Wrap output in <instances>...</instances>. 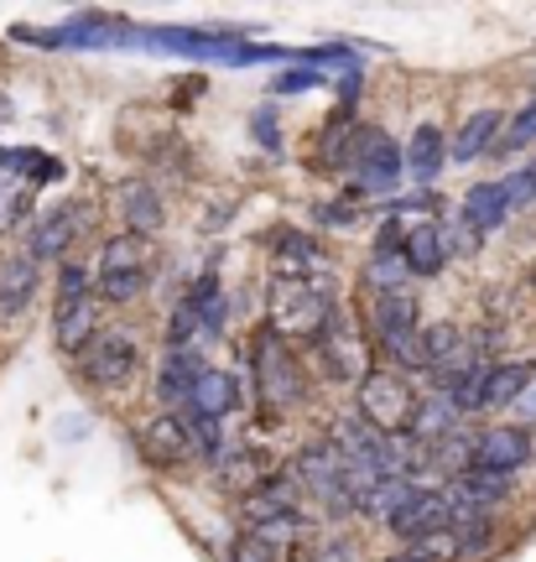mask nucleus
<instances>
[{"label": "nucleus", "instance_id": "f257e3e1", "mask_svg": "<svg viewBox=\"0 0 536 562\" xmlns=\"http://www.w3.org/2000/svg\"><path fill=\"white\" fill-rule=\"evenodd\" d=\"M250 391L266 417H287L308 402V364L287 339H277L266 323L250 334Z\"/></svg>", "mask_w": 536, "mask_h": 562}, {"label": "nucleus", "instance_id": "f03ea898", "mask_svg": "<svg viewBox=\"0 0 536 562\" xmlns=\"http://www.w3.org/2000/svg\"><path fill=\"white\" fill-rule=\"evenodd\" d=\"M136 370H141V339L131 323H104L100 334L74 355V375H79V385L94 391V396L125 391V385L136 381Z\"/></svg>", "mask_w": 536, "mask_h": 562}, {"label": "nucleus", "instance_id": "7ed1b4c3", "mask_svg": "<svg viewBox=\"0 0 536 562\" xmlns=\"http://www.w3.org/2000/svg\"><path fill=\"white\" fill-rule=\"evenodd\" d=\"M313 355H319L323 375L334 385H359L370 370H376V355H370V344H365V328H359V318L338 302V307H328V318H323V334L313 344H308Z\"/></svg>", "mask_w": 536, "mask_h": 562}, {"label": "nucleus", "instance_id": "20e7f679", "mask_svg": "<svg viewBox=\"0 0 536 562\" xmlns=\"http://www.w3.org/2000/svg\"><path fill=\"white\" fill-rule=\"evenodd\" d=\"M94 229V209L79 199H63L53 209H42L37 220L21 229V256H32L37 266H58L74 256V245Z\"/></svg>", "mask_w": 536, "mask_h": 562}, {"label": "nucleus", "instance_id": "39448f33", "mask_svg": "<svg viewBox=\"0 0 536 562\" xmlns=\"http://www.w3.org/2000/svg\"><path fill=\"white\" fill-rule=\"evenodd\" d=\"M323 318H328V302H319V292L308 281L271 277V286H266V328L277 339L313 344L323 334Z\"/></svg>", "mask_w": 536, "mask_h": 562}, {"label": "nucleus", "instance_id": "423d86ee", "mask_svg": "<svg viewBox=\"0 0 536 562\" xmlns=\"http://www.w3.org/2000/svg\"><path fill=\"white\" fill-rule=\"evenodd\" d=\"M412 406H417V385L397 375V370H370L365 381L355 385V412L370 427H380L386 438H401L406 422H412Z\"/></svg>", "mask_w": 536, "mask_h": 562}, {"label": "nucleus", "instance_id": "0eeeda50", "mask_svg": "<svg viewBox=\"0 0 536 562\" xmlns=\"http://www.w3.org/2000/svg\"><path fill=\"white\" fill-rule=\"evenodd\" d=\"M328 438H334V448L344 453V463H355L365 474H376V480L401 474V438H386V432L370 427L359 412H338L334 427H328Z\"/></svg>", "mask_w": 536, "mask_h": 562}, {"label": "nucleus", "instance_id": "6e6552de", "mask_svg": "<svg viewBox=\"0 0 536 562\" xmlns=\"http://www.w3.org/2000/svg\"><path fill=\"white\" fill-rule=\"evenodd\" d=\"M536 463V432L521 422H484L474 427V463L469 469H490V474H516Z\"/></svg>", "mask_w": 536, "mask_h": 562}, {"label": "nucleus", "instance_id": "1a4fd4ad", "mask_svg": "<svg viewBox=\"0 0 536 562\" xmlns=\"http://www.w3.org/2000/svg\"><path fill=\"white\" fill-rule=\"evenodd\" d=\"M454 521H458L454 495H448L443 484H422L412 501L397 505V510L386 516V531H391L401 547H412V542H422V537H437V531H448Z\"/></svg>", "mask_w": 536, "mask_h": 562}, {"label": "nucleus", "instance_id": "9d476101", "mask_svg": "<svg viewBox=\"0 0 536 562\" xmlns=\"http://www.w3.org/2000/svg\"><path fill=\"white\" fill-rule=\"evenodd\" d=\"M401 178H406V172H401V140L386 136V125H370V121H365L349 182H355L365 199H376V193H397Z\"/></svg>", "mask_w": 536, "mask_h": 562}, {"label": "nucleus", "instance_id": "9b49d317", "mask_svg": "<svg viewBox=\"0 0 536 562\" xmlns=\"http://www.w3.org/2000/svg\"><path fill=\"white\" fill-rule=\"evenodd\" d=\"M136 453L146 469L157 474H172V469H188L193 463V442H188V427H182L178 412H146L136 422Z\"/></svg>", "mask_w": 536, "mask_h": 562}, {"label": "nucleus", "instance_id": "f8f14e48", "mask_svg": "<svg viewBox=\"0 0 536 562\" xmlns=\"http://www.w3.org/2000/svg\"><path fill=\"white\" fill-rule=\"evenodd\" d=\"M359 131H365V121H355V110H334L313 131V140H308V167L328 172V178H349L355 172V151H359Z\"/></svg>", "mask_w": 536, "mask_h": 562}, {"label": "nucleus", "instance_id": "ddd939ff", "mask_svg": "<svg viewBox=\"0 0 536 562\" xmlns=\"http://www.w3.org/2000/svg\"><path fill=\"white\" fill-rule=\"evenodd\" d=\"M42 292V266L21 250L0 256V334H16V323L37 307Z\"/></svg>", "mask_w": 536, "mask_h": 562}, {"label": "nucleus", "instance_id": "4468645a", "mask_svg": "<svg viewBox=\"0 0 536 562\" xmlns=\"http://www.w3.org/2000/svg\"><path fill=\"white\" fill-rule=\"evenodd\" d=\"M115 203L120 224H125V235H136V240H157L161 229H167V203H161V188L152 178H125L115 182Z\"/></svg>", "mask_w": 536, "mask_h": 562}, {"label": "nucleus", "instance_id": "2eb2a0df", "mask_svg": "<svg viewBox=\"0 0 536 562\" xmlns=\"http://www.w3.org/2000/svg\"><path fill=\"white\" fill-rule=\"evenodd\" d=\"M266 256L277 266V277H292V281H313L319 271H328V250L308 229H298V224L266 229Z\"/></svg>", "mask_w": 536, "mask_h": 562}, {"label": "nucleus", "instance_id": "dca6fc26", "mask_svg": "<svg viewBox=\"0 0 536 562\" xmlns=\"http://www.w3.org/2000/svg\"><path fill=\"white\" fill-rule=\"evenodd\" d=\"M536 381V355H505V360L484 364V381H479V402L474 417H490V412H511L516 396Z\"/></svg>", "mask_w": 536, "mask_h": 562}, {"label": "nucleus", "instance_id": "f3484780", "mask_svg": "<svg viewBox=\"0 0 536 562\" xmlns=\"http://www.w3.org/2000/svg\"><path fill=\"white\" fill-rule=\"evenodd\" d=\"M203 370H209V355H203L199 344H193V349H161L157 381H152V402H157L161 412H178V406L193 396V385H199Z\"/></svg>", "mask_w": 536, "mask_h": 562}, {"label": "nucleus", "instance_id": "a211bd4d", "mask_svg": "<svg viewBox=\"0 0 536 562\" xmlns=\"http://www.w3.org/2000/svg\"><path fill=\"white\" fill-rule=\"evenodd\" d=\"M505 110H474V115H464L454 131V140H448V167H474V161L495 157L500 151V136H505Z\"/></svg>", "mask_w": 536, "mask_h": 562}, {"label": "nucleus", "instance_id": "6ab92c4d", "mask_svg": "<svg viewBox=\"0 0 536 562\" xmlns=\"http://www.w3.org/2000/svg\"><path fill=\"white\" fill-rule=\"evenodd\" d=\"M443 167H448V131L437 121H417L406 146H401V172H406V182H417V188H433L443 178Z\"/></svg>", "mask_w": 536, "mask_h": 562}, {"label": "nucleus", "instance_id": "aec40b11", "mask_svg": "<svg viewBox=\"0 0 536 562\" xmlns=\"http://www.w3.org/2000/svg\"><path fill=\"white\" fill-rule=\"evenodd\" d=\"M178 412H199V417H214V422H230L245 412V381H239L235 370H224V364H209L193 385V396L178 406Z\"/></svg>", "mask_w": 536, "mask_h": 562}, {"label": "nucleus", "instance_id": "412c9836", "mask_svg": "<svg viewBox=\"0 0 536 562\" xmlns=\"http://www.w3.org/2000/svg\"><path fill=\"white\" fill-rule=\"evenodd\" d=\"M464 422L469 417L454 406L448 391H417V406H412V422H406L401 442H406V448H433V442H443L454 427H464Z\"/></svg>", "mask_w": 536, "mask_h": 562}, {"label": "nucleus", "instance_id": "4be33fe9", "mask_svg": "<svg viewBox=\"0 0 536 562\" xmlns=\"http://www.w3.org/2000/svg\"><path fill=\"white\" fill-rule=\"evenodd\" d=\"M287 469H292V480H298L302 495H319V490H328V484L344 480V453H338L334 438L323 432V438H308V442H302Z\"/></svg>", "mask_w": 536, "mask_h": 562}, {"label": "nucleus", "instance_id": "5701e85b", "mask_svg": "<svg viewBox=\"0 0 536 562\" xmlns=\"http://www.w3.org/2000/svg\"><path fill=\"white\" fill-rule=\"evenodd\" d=\"M401 261L412 271V281H437L448 271V245H443V224L437 220H412L406 240H401Z\"/></svg>", "mask_w": 536, "mask_h": 562}, {"label": "nucleus", "instance_id": "b1692460", "mask_svg": "<svg viewBox=\"0 0 536 562\" xmlns=\"http://www.w3.org/2000/svg\"><path fill=\"white\" fill-rule=\"evenodd\" d=\"M505 547V521L490 510H464L454 521V558L458 562H490Z\"/></svg>", "mask_w": 536, "mask_h": 562}, {"label": "nucleus", "instance_id": "393cba45", "mask_svg": "<svg viewBox=\"0 0 536 562\" xmlns=\"http://www.w3.org/2000/svg\"><path fill=\"white\" fill-rule=\"evenodd\" d=\"M100 328H104V307L94 297L79 302V307H63V313H53V349L74 360V355H79V349L94 339Z\"/></svg>", "mask_w": 536, "mask_h": 562}, {"label": "nucleus", "instance_id": "a878e982", "mask_svg": "<svg viewBox=\"0 0 536 562\" xmlns=\"http://www.w3.org/2000/svg\"><path fill=\"white\" fill-rule=\"evenodd\" d=\"M458 214L474 224L479 235L490 240L500 224L511 220V203H505V188H500V178H484V182H474L469 193H464V203H458Z\"/></svg>", "mask_w": 536, "mask_h": 562}, {"label": "nucleus", "instance_id": "bb28decb", "mask_svg": "<svg viewBox=\"0 0 536 562\" xmlns=\"http://www.w3.org/2000/svg\"><path fill=\"white\" fill-rule=\"evenodd\" d=\"M68 167L58 157H47L37 146H0V178H21L32 193H37L42 182H58Z\"/></svg>", "mask_w": 536, "mask_h": 562}, {"label": "nucleus", "instance_id": "cd10ccee", "mask_svg": "<svg viewBox=\"0 0 536 562\" xmlns=\"http://www.w3.org/2000/svg\"><path fill=\"white\" fill-rule=\"evenodd\" d=\"M287 562H370L365 542L349 531H323V537H302L287 547Z\"/></svg>", "mask_w": 536, "mask_h": 562}, {"label": "nucleus", "instance_id": "c85d7f7f", "mask_svg": "<svg viewBox=\"0 0 536 562\" xmlns=\"http://www.w3.org/2000/svg\"><path fill=\"white\" fill-rule=\"evenodd\" d=\"M182 427H188V442H193V463H203V469H219V463L235 453V442L224 438V422L214 417H199V412H178Z\"/></svg>", "mask_w": 536, "mask_h": 562}, {"label": "nucleus", "instance_id": "c756f323", "mask_svg": "<svg viewBox=\"0 0 536 562\" xmlns=\"http://www.w3.org/2000/svg\"><path fill=\"white\" fill-rule=\"evenodd\" d=\"M412 286V271L401 256H365L359 261V292L365 297H391V292H406Z\"/></svg>", "mask_w": 536, "mask_h": 562}, {"label": "nucleus", "instance_id": "7c9ffc66", "mask_svg": "<svg viewBox=\"0 0 536 562\" xmlns=\"http://www.w3.org/2000/svg\"><path fill=\"white\" fill-rule=\"evenodd\" d=\"M152 292V271H94V302L100 307H131Z\"/></svg>", "mask_w": 536, "mask_h": 562}, {"label": "nucleus", "instance_id": "2f4dec72", "mask_svg": "<svg viewBox=\"0 0 536 562\" xmlns=\"http://www.w3.org/2000/svg\"><path fill=\"white\" fill-rule=\"evenodd\" d=\"M365 214H370V199L359 193L355 182H349L344 193H334V199L313 203V224H319V229H355Z\"/></svg>", "mask_w": 536, "mask_h": 562}, {"label": "nucleus", "instance_id": "473e14b6", "mask_svg": "<svg viewBox=\"0 0 536 562\" xmlns=\"http://www.w3.org/2000/svg\"><path fill=\"white\" fill-rule=\"evenodd\" d=\"M94 271H152V240H136V235H104L100 245V266Z\"/></svg>", "mask_w": 536, "mask_h": 562}, {"label": "nucleus", "instance_id": "72a5a7b5", "mask_svg": "<svg viewBox=\"0 0 536 562\" xmlns=\"http://www.w3.org/2000/svg\"><path fill=\"white\" fill-rule=\"evenodd\" d=\"M89 297H94V271H89V261H79V256L58 261V277H53V313L79 307V302H89Z\"/></svg>", "mask_w": 536, "mask_h": 562}, {"label": "nucleus", "instance_id": "f704fd0d", "mask_svg": "<svg viewBox=\"0 0 536 562\" xmlns=\"http://www.w3.org/2000/svg\"><path fill=\"white\" fill-rule=\"evenodd\" d=\"M532 146H536V94L521 104L511 121H505V136H500L495 161H500V157H516V151H532Z\"/></svg>", "mask_w": 536, "mask_h": 562}, {"label": "nucleus", "instance_id": "c9c22d12", "mask_svg": "<svg viewBox=\"0 0 536 562\" xmlns=\"http://www.w3.org/2000/svg\"><path fill=\"white\" fill-rule=\"evenodd\" d=\"M443 224V245H448V261H474L479 250H484V235H479L474 224L464 220V214H448Z\"/></svg>", "mask_w": 536, "mask_h": 562}, {"label": "nucleus", "instance_id": "e433bc0d", "mask_svg": "<svg viewBox=\"0 0 536 562\" xmlns=\"http://www.w3.org/2000/svg\"><path fill=\"white\" fill-rule=\"evenodd\" d=\"M32 203H37V193H32L26 182H16L11 193H0V229H5V235L26 229V224L37 220V209H32Z\"/></svg>", "mask_w": 536, "mask_h": 562}, {"label": "nucleus", "instance_id": "4c0bfd02", "mask_svg": "<svg viewBox=\"0 0 536 562\" xmlns=\"http://www.w3.org/2000/svg\"><path fill=\"white\" fill-rule=\"evenodd\" d=\"M323 74L319 68H308V63H292V68H287V74H277V79L266 83V94H271V100H292V94H308V89H323Z\"/></svg>", "mask_w": 536, "mask_h": 562}, {"label": "nucleus", "instance_id": "58836bf2", "mask_svg": "<svg viewBox=\"0 0 536 562\" xmlns=\"http://www.w3.org/2000/svg\"><path fill=\"white\" fill-rule=\"evenodd\" d=\"M500 188H505L511 214H526V209H536V167H532V161H526V167H516L511 178H500Z\"/></svg>", "mask_w": 536, "mask_h": 562}, {"label": "nucleus", "instance_id": "ea45409f", "mask_svg": "<svg viewBox=\"0 0 536 562\" xmlns=\"http://www.w3.org/2000/svg\"><path fill=\"white\" fill-rule=\"evenodd\" d=\"M250 136H256V146L266 157H281V151H287V136H281V121L271 104H260L256 115H250Z\"/></svg>", "mask_w": 536, "mask_h": 562}, {"label": "nucleus", "instance_id": "a19ab883", "mask_svg": "<svg viewBox=\"0 0 536 562\" xmlns=\"http://www.w3.org/2000/svg\"><path fill=\"white\" fill-rule=\"evenodd\" d=\"M277 558H281V552L260 542L256 531H235V537H230V547H224V562H277Z\"/></svg>", "mask_w": 536, "mask_h": 562}, {"label": "nucleus", "instance_id": "79ce46f5", "mask_svg": "<svg viewBox=\"0 0 536 562\" xmlns=\"http://www.w3.org/2000/svg\"><path fill=\"white\" fill-rule=\"evenodd\" d=\"M401 240H406V220L386 214V220L376 224V235H370V250H365V256H401Z\"/></svg>", "mask_w": 536, "mask_h": 562}, {"label": "nucleus", "instance_id": "37998d69", "mask_svg": "<svg viewBox=\"0 0 536 562\" xmlns=\"http://www.w3.org/2000/svg\"><path fill=\"white\" fill-rule=\"evenodd\" d=\"M511 412H516V422H521V427H532V432H536V381L526 385V391H521V396H516V406H511Z\"/></svg>", "mask_w": 536, "mask_h": 562}, {"label": "nucleus", "instance_id": "c03bdc74", "mask_svg": "<svg viewBox=\"0 0 536 562\" xmlns=\"http://www.w3.org/2000/svg\"><path fill=\"white\" fill-rule=\"evenodd\" d=\"M5 121H16V104H11V94L0 89V125H5Z\"/></svg>", "mask_w": 536, "mask_h": 562}, {"label": "nucleus", "instance_id": "a18cd8bd", "mask_svg": "<svg viewBox=\"0 0 536 562\" xmlns=\"http://www.w3.org/2000/svg\"><path fill=\"white\" fill-rule=\"evenodd\" d=\"M380 562H417V558H412V552L401 547V552H386V558H380Z\"/></svg>", "mask_w": 536, "mask_h": 562}, {"label": "nucleus", "instance_id": "49530a36", "mask_svg": "<svg viewBox=\"0 0 536 562\" xmlns=\"http://www.w3.org/2000/svg\"><path fill=\"white\" fill-rule=\"evenodd\" d=\"M532 281H536V271H532Z\"/></svg>", "mask_w": 536, "mask_h": 562}]
</instances>
